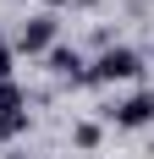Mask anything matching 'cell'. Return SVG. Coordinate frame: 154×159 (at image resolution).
Returning a JSON list of instances; mask_svg holds the SVG:
<instances>
[{
  "label": "cell",
  "mask_w": 154,
  "mask_h": 159,
  "mask_svg": "<svg viewBox=\"0 0 154 159\" xmlns=\"http://www.w3.org/2000/svg\"><path fill=\"white\" fill-rule=\"evenodd\" d=\"M6 159H39V154H6Z\"/></svg>",
  "instance_id": "ba28073f"
},
{
  "label": "cell",
  "mask_w": 154,
  "mask_h": 159,
  "mask_svg": "<svg viewBox=\"0 0 154 159\" xmlns=\"http://www.w3.org/2000/svg\"><path fill=\"white\" fill-rule=\"evenodd\" d=\"M55 33H61V22H55L50 11H39V16H28V22H22L17 49H22V55H50V49H55Z\"/></svg>",
  "instance_id": "7a4b0ae2"
},
{
  "label": "cell",
  "mask_w": 154,
  "mask_h": 159,
  "mask_svg": "<svg viewBox=\"0 0 154 159\" xmlns=\"http://www.w3.org/2000/svg\"><path fill=\"white\" fill-rule=\"evenodd\" d=\"M116 126H149L154 121V93H132V99H121L116 110H105Z\"/></svg>",
  "instance_id": "3957f363"
},
{
  "label": "cell",
  "mask_w": 154,
  "mask_h": 159,
  "mask_svg": "<svg viewBox=\"0 0 154 159\" xmlns=\"http://www.w3.org/2000/svg\"><path fill=\"white\" fill-rule=\"evenodd\" d=\"M28 132V110H11V115H0V143H11V137H22Z\"/></svg>",
  "instance_id": "5b68a950"
},
{
  "label": "cell",
  "mask_w": 154,
  "mask_h": 159,
  "mask_svg": "<svg viewBox=\"0 0 154 159\" xmlns=\"http://www.w3.org/2000/svg\"><path fill=\"white\" fill-rule=\"evenodd\" d=\"M143 71V55L138 49H127V44H110L105 55H99V61L88 66V71H83V82H132Z\"/></svg>",
  "instance_id": "6da1fadb"
},
{
  "label": "cell",
  "mask_w": 154,
  "mask_h": 159,
  "mask_svg": "<svg viewBox=\"0 0 154 159\" xmlns=\"http://www.w3.org/2000/svg\"><path fill=\"white\" fill-rule=\"evenodd\" d=\"M28 99H22V88L17 82H0V115H11V110H22Z\"/></svg>",
  "instance_id": "8992f818"
},
{
  "label": "cell",
  "mask_w": 154,
  "mask_h": 159,
  "mask_svg": "<svg viewBox=\"0 0 154 159\" xmlns=\"http://www.w3.org/2000/svg\"><path fill=\"white\" fill-rule=\"evenodd\" d=\"M72 143L77 148H99V126H94V121H77V126H72Z\"/></svg>",
  "instance_id": "52a82bcc"
},
{
  "label": "cell",
  "mask_w": 154,
  "mask_h": 159,
  "mask_svg": "<svg viewBox=\"0 0 154 159\" xmlns=\"http://www.w3.org/2000/svg\"><path fill=\"white\" fill-rule=\"evenodd\" d=\"M50 6H61V0H50Z\"/></svg>",
  "instance_id": "9c48e42d"
},
{
  "label": "cell",
  "mask_w": 154,
  "mask_h": 159,
  "mask_svg": "<svg viewBox=\"0 0 154 159\" xmlns=\"http://www.w3.org/2000/svg\"><path fill=\"white\" fill-rule=\"evenodd\" d=\"M50 71H55V77H72V82H83V71H88V66H83V55H77V49L55 44V49H50Z\"/></svg>",
  "instance_id": "277c9868"
}]
</instances>
